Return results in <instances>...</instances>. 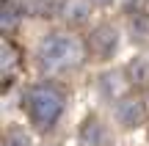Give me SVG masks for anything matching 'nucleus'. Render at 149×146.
<instances>
[{"instance_id": "8", "label": "nucleus", "mask_w": 149, "mask_h": 146, "mask_svg": "<svg viewBox=\"0 0 149 146\" xmlns=\"http://www.w3.org/2000/svg\"><path fill=\"white\" fill-rule=\"evenodd\" d=\"M19 17H22V11L17 8V3H14V0H6V3H3V17H0L3 30H14L17 22H19Z\"/></svg>"}, {"instance_id": "3", "label": "nucleus", "mask_w": 149, "mask_h": 146, "mask_svg": "<svg viewBox=\"0 0 149 146\" xmlns=\"http://www.w3.org/2000/svg\"><path fill=\"white\" fill-rule=\"evenodd\" d=\"M113 116H116V121L124 130H133V127H138L146 119V108L138 97H122L116 102V108H113Z\"/></svg>"}, {"instance_id": "6", "label": "nucleus", "mask_w": 149, "mask_h": 146, "mask_svg": "<svg viewBox=\"0 0 149 146\" xmlns=\"http://www.w3.org/2000/svg\"><path fill=\"white\" fill-rule=\"evenodd\" d=\"M91 14V0H64L61 3V17L69 25H83Z\"/></svg>"}, {"instance_id": "10", "label": "nucleus", "mask_w": 149, "mask_h": 146, "mask_svg": "<svg viewBox=\"0 0 149 146\" xmlns=\"http://www.w3.org/2000/svg\"><path fill=\"white\" fill-rule=\"evenodd\" d=\"M124 8H127V11H141V8H144V0H124Z\"/></svg>"}, {"instance_id": "4", "label": "nucleus", "mask_w": 149, "mask_h": 146, "mask_svg": "<svg viewBox=\"0 0 149 146\" xmlns=\"http://www.w3.org/2000/svg\"><path fill=\"white\" fill-rule=\"evenodd\" d=\"M116 47H119V33H116V28H111V25L94 28V33H91V39H88L91 55H97L100 61H105V58H111V55L116 53Z\"/></svg>"}, {"instance_id": "1", "label": "nucleus", "mask_w": 149, "mask_h": 146, "mask_svg": "<svg viewBox=\"0 0 149 146\" xmlns=\"http://www.w3.org/2000/svg\"><path fill=\"white\" fill-rule=\"evenodd\" d=\"M36 58L44 72H66L83 64V44L69 33H50L39 42Z\"/></svg>"}, {"instance_id": "11", "label": "nucleus", "mask_w": 149, "mask_h": 146, "mask_svg": "<svg viewBox=\"0 0 149 146\" xmlns=\"http://www.w3.org/2000/svg\"><path fill=\"white\" fill-rule=\"evenodd\" d=\"M94 3H100V6H108V3H113V0H94Z\"/></svg>"}, {"instance_id": "7", "label": "nucleus", "mask_w": 149, "mask_h": 146, "mask_svg": "<svg viewBox=\"0 0 149 146\" xmlns=\"http://www.w3.org/2000/svg\"><path fill=\"white\" fill-rule=\"evenodd\" d=\"M17 66H19V53L8 39H3V44H0V69H3L6 83H11V77L17 75Z\"/></svg>"}, {"instance_id": "9", "label": "nucleus", "mask_w": 149, "mask_h": 146, "mask_svg": "<svg viewBox=\"0 0 149 146\" xmlns=\"http://www.w3.org/2000/svg\"><path fill=\"white\" fill-rule=\"evenodd\" d=\"M3 146H31V135L22 127H8L3 135Z\"/></svg>"}, {"instance_id": "12", "label": "nucleus", "mask_w": 149, "mask_h": 146, "mask_svg": "<svg viewBox=\"0 0 149 146\" xmlns=\"http://www.w3.org/2000/svg\"><path fill=\"white\" fill-rule=\"evenodd\" d=\"M50 146H55V143H50Z\"/></svg>"}, {"instance_id": "5", "label": "nucleus", "mask_w": 149, "mask_h": 146, "mask_svg": "<svg viewBox=\"0 0 149 146\" xmlns=\"http://www.w3.org/2000/svg\"><path fill=\"white\" fill-rule=\"evenodd\" d=\"M80 143L83 146H105L108 143V130L97 116H88L80 127Z\"/></svg>"}, {"instance_id": "2", "label": "nucleus", "mask_w": 149, "mask_h": 146, "mask_svg": "<svg viewBox=\"0 0 149 146\" xmlns=\"http://www.w3.org/2000/svg\"><path fill=\"white\" fill-rule=\"evenodd\" d=\"M64 91L53 83H39V86H31L25 94V108L28 116H31V124L36 130H50V127L58 121V116L64 113Z\"/></svg>"}]
</instances>
